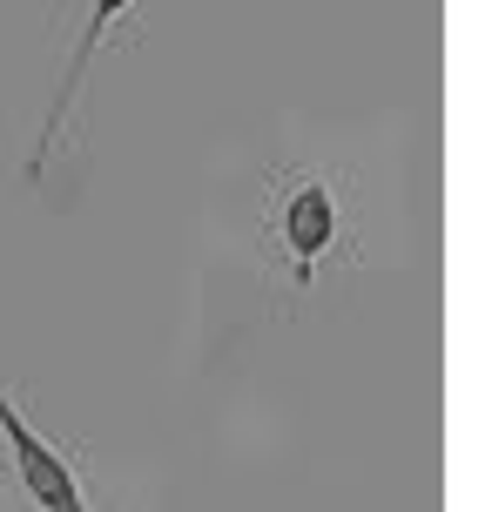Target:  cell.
<instances>
[{
	"mask_svg": "<svg viewBox=\"0 0 485 512\" xmlns=\"http://www.w3.org/2000/svg\"><path fill=\"white\" fill-rule=\"evenodd\" d=\"M337 196L331 182H297L290 196H283V216H277V236L290 243V256H297V283H310V263L337 243Z\"/></svg>",
	"mask_w": 485,
	"mask_h": 512,
	"instance_id": "cell-2",
	"label": "cell"
},
{
	"mask_svg": "<svg viewBox=\"0 0 485 512\" xmlns=\"http://www.w3.org/2000/svg\"><path fill=\"white\" fill-rule=\"evenodd\" d=\"M0 432L14 445V472H21V486L34 492V506L41 512H88V499H81V486H75V465L27 425L14 398H0Z\"/></svg>",
	"mask_w": 485,
	"mask_h": 512,
	"instance_id": "cell-1",
	"label": "cell"
},
{
	"mask_svg": "<svg viewBox=\"0 0 485 512\" xmlns=\"http://www.w3.org/2000/svg\"><path fill=\"white\" fill-rule=\"evenodd\" d=\"M128 14V0H88V34H81V48H75V61H68V81H61V95H54V108H48V135H41V149H34V176H41V162H48V142L61 135V122H68V102H75V88H81V75H88V61H95V48L108 41V27Z\"/></svg>",
	"mask_w": 485,
	"mask_h": 512,
	"instance_id": "cell-3",
	"label": "cell"
}]
</instances>
